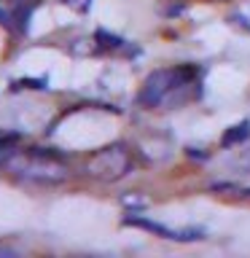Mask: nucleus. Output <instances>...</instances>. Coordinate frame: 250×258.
<instances>
[{"label":"nucleus","mask_w":250,"mask_h":258,"mask_svg":"<svg viewBox=\"0 0 250 258\" xmlns=\"http://www.w3.org/2000/svg\"><path fill=\"white\" fill-rule=\"evenodd\" d=\"M129 167H132V156H129L124 145H108V148L92 153L86 161V172L92 177H100L105 183L124 177L129 172Z\"/></svg>","instance_id":"obj_3"},{"label":"nucleus","mask_w":250,"mask_h":258,"mask_svg":"<svg viewBox=\"0 0 250 258\" xmlns=\"http://www.w3.org/2000/svg\"><path fill=\"white\" fill-rule=\"evenodd\" d=\"M38 0H0V24L14 32V35H19L24 32L30 22V14L35 11Z\"/></svg>","instance_id":"obj_4"},{"label":"nucleus","mask_w":250,"mask_h":258,"mask_svg":"<svg viewBox=\"0 0 250 258\" xmlns=\"http://www.w3.org/2000/svg\"><path fill=\"white\" fill-rule=\"evenodd\" d=\"M247 135V124H242V126H237V132H226V137H223V143H234V140H239V137H245Z\"/></svg>","instance_id":"obj_5"},{"label":"nucleus","mask_w":250,"mask_h":258,"mask_svg":"<svg viewBox=\"0 0 250 258\" xmlns=\"http://www.w3.org/2000/svg\"><path fill=\"white\" fill-rule=\"evenodd\" d=\"M8 161H14L16 169H19V175H27L32 177V180H43V183H56L65 177V164L56 156H51V153L46 151H30V153H22L19 151L14 153Z\"/></svg>","instance_id":"obj_2"},{"label":"nucleus","mask_w":250,"mask_h":258,"mask_svg":"<svg viewBox=\"0 0 250 258\" xmlns=\"http://www.w3.org/2000/svg\"><path fill=\"white\" fill-rule=\"evenodd\" d=\"M199 89V70L191 64L153 70L140 89V102L153 110H172L189 102Z\"/></svg>","instance_id":"obj_1"}]
</instances>
